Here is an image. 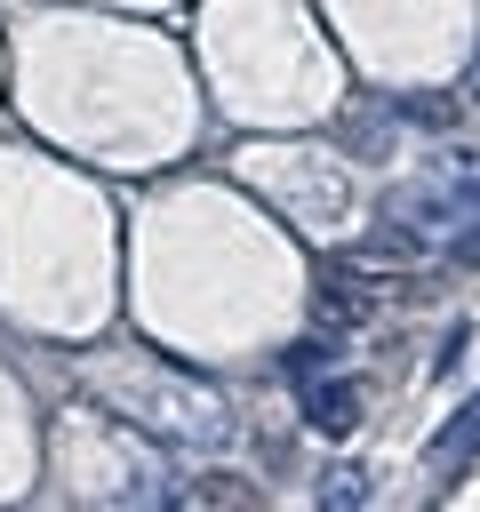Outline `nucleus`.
Returning <instances> with one entry per match:
<instances>
[{
	"label": "nucleus",
	"mask_w": 480,
	"mask_h": 512,
	"mask_svg": "<svg viewBox=\"0 0 480 512\" xmlns=\"http://www.w3.org/2000/svg\"><path fill=\"white\" fill-rule=\"evenodd\" d=\"M456 248V264H480V232H464V240H448Z\"/></svg>",
	"instance_id": "6"
},
{
	"label": "nucleus",
	"mask_w": 480,
	"mask_h": 512,
	"mask_svg": "<svg viewBox=\"0 0 480 512\" xmlns=\"http://www.w3.org/2000/svg\"><path fill=\"white\" fill-rule=\"evenodd\" d=\"M176 496H184V504H240V512H248V504H256V480H240V472H192Z\"/></svg>",
	"instance_id": "3"
},
{
	"label": "nucleus",
	"mask_w": 480,
	"mask_h": 512,
	"mask_svg": "<svg viewBox=\"0 0 480 512\" xmlns=\"http://www.w3.org/2000/svg\"><path fill=\"white\" fill-rule=\"evenodd\" d=\"M472 448H480V392L440 424V440H432V472H448V480H456V472L472 464Z\"/></svg>",
	"instance_id": "2"
},
{
	"label": "nucleus",
	"mask_w": 480,
	"mask_h": 512,
	"mask_svg": "<svg viewBox=\"0 0 480 512\" xmlns=\"http://www.w3.org/2000/svg\"><path fill=\"white\" fill-rule=\"evenodd\" d=\"M320 496H328V504H360V472H336V480H320Z\"/></svg>",
	"instance_id": "5"
},
{
	"label": "nucleus",
	"mask_w": 480,
	"mask_h": 512,
	"mask_svg": "<svg viewBox=\"0 0 480 512\" xmlns=\"http://www.w3.org/2000/svg\"><path fill=\"white\" fill-rule=\"evenodd\" d=\"M296 400H304V424H312V432H328V440H344V432L360 424V392H352L344 376H320V384H304Z\"/></svg>",
	"instance_id": "1"
},
{
	"label": "nucleus",
	"mask_w": 480,
	"mask_h": 512,
	"mask_svg": "<svg viewBox=\"0 0 480 512\" xmlns=\"http://www.w3.org/2000/svg\"><path fill=\"white\" fill-rule=\"evenodd\" d=\"M288 368H296V376L328 368V336H304V344H288Z\"/></svg>",
	"instance_id": "4"
}]
</instances>
